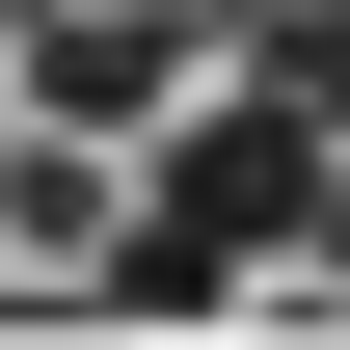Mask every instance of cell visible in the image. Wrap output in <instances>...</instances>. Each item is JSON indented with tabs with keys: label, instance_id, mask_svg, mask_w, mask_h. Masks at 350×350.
Returning <instances> with one entry per match:
<instances>
[{
	"label": "cell",
	"instance_id": "1",
	"mask_svg": "<svg viewBox=\"0 0 350 350\" xmlns=\"http://www.w3.org/2000/svg\"><path fill=\"white\" fill-rule=\"evenodd\" d=\"M297 243H323V108H269V81H243V108H189V135H162V189H135V243H108V269L189 323V297H243V269H297Z\"/></svg>",
	"mask_w": 350,
	"mask_h": 350
},
{
	"label": "cell",
	"instance_id": "2",
	"mask_svg": "<svg viewBox=\"0 0 350 350\" xmlns=\"http://www.w3.org/2000/svg\"><path fill=\"white\" fill-rule=\"evenodd\" d=\"M0 27H27V135H81V162H108V135H162V81H189L162 0H0Z\"/></svg>",
	"mask_w": 350,
	"mask_h": 350
}]
</instances>
